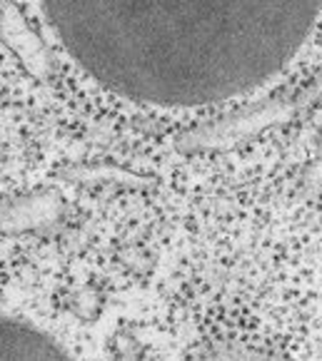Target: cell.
Here are the masks:
<instances>
[{"instance_id": "1", "label": "cell", "mask_w": 322, "mask_h": 361, "mask_svg": "<svg viewBox=\"0 0 322 361\" xmlns=\"http://www.w3.org/2000/svg\"><path fill=\"white\" fill-rule=\"evenodd\" d=\"M68 53L135 102L203 107L280 75L322 0H43Z\"/></svg>"}, {"instance_id": "2", "label": "cell", "mask_w": 322, "mask_h": 361, "mask_svg": "<svg viewBox=\"0 0 322 361\" xmlns=\"http://www.w3.org/2000/svg\"><path fill=\"white\" fill-rule=\"evenodd\" d=\"M287 117V107L282 105H263L253 107V110L242 112L237 117H230L225 123L210 125V128H200L195 133L185 135L180 147L183 149H210V147H225V145L240 142V140L250 137V135L260 133L268 125H275Z\"/></svg>"}, {"instance_id": "3", "label": "cell", "mask_w": 322, "mask_h": 361, "mask_svg": "<svg viewBox=\"0 0 322 361\" xmlns=\"http://www.w3.org/2000/svg\"><path fill=\"white\" fill-rule=\"evenodd\" d=\"M65 349L43 331L20 324L16 319H3L0 324V359H65Z\"/></svg>"}]
</instances>
